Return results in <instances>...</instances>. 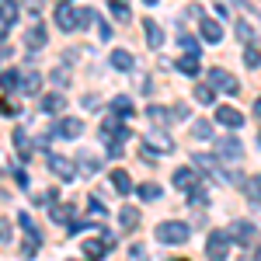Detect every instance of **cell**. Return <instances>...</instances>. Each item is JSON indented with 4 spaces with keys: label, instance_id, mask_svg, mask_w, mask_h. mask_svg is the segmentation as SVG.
I'll list each match as a JSON object with an SVG mask.
<instances>
[{
    "label": "cell",
    "instance_id": "cell-1",
    "mask_svg": "<svg viewBox=\"0 0 261 261\" xmlns=\"http://www.w3.org/2000/svg\"><path fill=\"white\" fill-rule=\"evenodd\" d=\"M192 237V226L188 223H181V220H167L157 226V241L161 244H185Z\"/></svg>",
    "mask_w": 261,
    "mask_h": 261
},
{
    "label": "cell",
    "instance_id": "cell-2",
    "mask_svg": "<svg viewBox=\"0 0 261 261\" xmlns=\"http://www.w3.org/2000/svg\"><path fill=\"white\" fill-rule=\"evenodd\" d=\"M230 254V233L226 230H213L209 241H205V258L209 261H226Z\"/></svg>",
    "mask_w": 261,
    "mask_h": 261
},
{
    "label": "cell",
    "instance_id": "cell-3",
    "mask_svg": "<svg viewBox=\"0 0 261 261\" xmlns=\"http://www.w3.org/2000/svg\"><path fill=\"white\" fill-rule=\"evenodd\" d=\"M18 223H21V230H24V258H35V251L42 247V233H39V226L32 223V216H28V213H21Z\"/></svg>",
    "mask_w": 261,
    "mask_h": 261
},
{
    "label": "cell",
    "instance_id": "cell-4",
    "mask_svg": "<svg viewBox=\"0 0 261 261\" xmlns=\"http://www.w3.org/2000/svg\"><path fill=\"white\" fill-rule=\"evenodd\" d=\"M213 143H216V157L223 164H233V161L244 157V143L237 136H220V140H213Z\"/></svg>",
    "mask_w": 261,
    "mask_h": 261
},
{
    "label": "cell",
    "instance_id": "cell-5",
    "mask_svg": "<svg viewBox=\"0 0 261 261\" xmlns=\"http://www.w3.org/2000/svg\"><path fill=\"white\" fill-rule=\"evenodd\" d=\"M205 81L213 84L216 91H223V94H237V91H241V81H237L233 73H226L223 66H216V70H209V77H205Z\"/></svg>",
    "mask_w": 261,
    "mask_h": 261
},
{
    "label": "cell",
    "instance_id": "cell-6",
    "mask_svg": "<svg viewBox=\"0 0 261 261\" xmlns=\"http://www.w3.org/2000/svg\"><path fill=\"white\" fill-rule=\"evenodd\" d=\"M226 233H230V241L244 244V247H247V244H254V241H258V226H254L251 220H233V226H230Z\"/></svg>",
    "mask_w": 261,
    "mask_h": 261
},
{
    "label": "cell",
    "instance_id": "cell-7",
    "mask_svg": "<svg viewBox=\"0 0 261 261\" xmlns=\"http://www.w3.org/2000/svg\"><path fill=\"white\" fill-rule=\"evenodd\" d=\"M56 28H63V32H81V11L70 7V4H60L56 7Z\"/></svg>",
    "mask_w": 261,
    "mask_h": 261
},
{
    "label": "cell",
    "instance_id": "cell-8",
    "mask_svg": "<svg viewBox=\"0 0 261 261\" xmlns=\"http://www.w3.org/2000/svg\"><path fill=\"white\" fill-rule=\"evenodd\" d=\"M112 247H115V237H112V233H101V241H87L81 251H84V258H87V261H98V258H105Z\"/></svg>",
    "mask_w": 261,
    "mask_h": 261
},
{
    "label": "cell",
    "instance_id": "cell-9",
    "mask_svg": "<svg viewBox=\"0 0 261 261\" xmlns=\"http://www.w3.org/2000/svg\"><path fill=\"white\" fill-rule=\"evenodd\" d=\"M45 164H49V171H53L56 178H63V181H73V178H77L73 161H66V157H60V153H45Z\"/></svg>",
    "mask_w": 261,
    "mask_h": 261
},
{
    "label": "cell",
    "instance_id": "cell-10",
    "mask_svg": "<svg viewBox=\"0 0 261 261\" xmlns=\"http://www.w3.org/2000/svg\"><path fill=\"white\" fill-rule=\"evenodd\" d=\"M84 133V122L81 119H60L56 122V129H53V136H60V140H77Z\"/></svg>",
    "mask_w": 261,
    "mask_h": 261
},
{
    "label": "cell",
    "instance_id": "cell-11",
    "mask_svg": "<svg viewBox=\"0 0 261 261\" xmlns=\"http://www.w3.org/2000/svg\"><path fill=\"white\" fill-rule=\"evenodd\" d=\"M143 150H150V153H171V150H174V143L167 140V136H164V129H161V133H146Z\"/></svg>",
    "mask_w": 261,
    "mask_h": 261
},
{
    "label": "cell",
    "instance_id": "cell-12",
    "mask_svg": "<svg viewBox=\"0 0 261 261\" xmlns=\"http://www.w3.org/2000/svg\"><path fill=\"white\" fill-rule=\"evenodd\" d=\"M216 122L226 125V129H241L244 125V112H237L233 105H223V108H216Z\"/></svg>",
    "mask_w": 261,
    "mask_h": 261
},
{
    "label": "cell",
    "instance_id": "cell-13",
    "mask_svg": "<svg viewBox=\"0 0 261 261\" xmlns=\"http://www.w3.org/2000/svg\"><path fill=\"white\" fill-rule=\"evenodd\" d=\"M199 35L209 42V45H216V42H223V24L213 21V18H199Z\"/></svg>",
    "mask_w": 261,
    "mask_h": 261
},
{
    "label": "cell",
    "instance_id": "cell-14",
    "mask_svg": "<svg viewBox=\"0 0 261 261\" xmlns=\"http://www.w3.org/2000/svg\"><path fill=\"white\" fill-rule=\"evenodd\" d=\"M195 185H199V171H195V167H178V171H174V188L192 192Z\"/></svg>",
    "mask_w": 261,
    "mask_h": 261
},
{
    "label": "cell",
    "instance_id": "cell-15",
    "mask_svg": "<svg viewBox=\"0 0 261 261\" xmlns=\"http://www.w3.org/2000/svg\"><path fill=\"white\" fill-rule=\"evenodd\" d=\"M45 42H49V35H45L42 21H35V24H32V28L24 32V45H28L32 53H35V49H42V45H45Z\"/></svg>",
    "mask_w": 261,
    "mask_h": 261
},
{
    "label": "cell",
    "instance_id": "cell-16",
    "mask_svg": "<svg viewBox=\"0 0 261 261\" xmlns=\"http://www.w3.org/2000/svg\"><path fill=\"white\" fill-rule=\"evenodd\" d=\"M119 226L125 233H133V230L140 226V209H136V205H122L119 209Z\"/></svg>",
    "mask_w": 261,
    "mask_h": 261
},
{
    "label": "cell",
    "instance_id": "cell-17",
    "mask_svg": "<svg viewBox=\"0 0 261 261\" xmlns=\"http://www.w3.org/2000/svg\"><path fill=\"white\" fill-rule=\"evenodd\" d=\"M146 119L153 122V125H157V129H167V125H171V108H164V105H150V108H146Z\"/></svg>",
    "mask_w": 261,
    "mask_h": 261
},
{
    "label": "cell",
    "instance_id": "cell-18",
    "mask_svg": "<svg viewBox=\"0 0 261 261\" xmlns=\"http://www.w3.org/2000/svg\"><path fill=\"white\" fill-rule=\"evenodd\" d=\"M143 28H146V45H150V49H161L164 45V28L161 24H157V21H143Z\"/></svg>",
    "mask_w": 261,
    "mask_h": 261
},
{
    "label": "cell",
    "instance_id": "cell-19",
    "mask_svg": "<svg viewBox=\"0 0 261 261\" xmlns=\"http://www.w3.org/2000/svg\"><path fill=\"white\" fill-rule=\"evenodd\" d=\"M39 87H42V73H35V70L21 73V84H18L21 94H39Z\"/></svg>",
    "mask_w": 261,
    "mask_h": 261
},
{
    "label": "cell",
    "instance_id": "cell-20",
    "mask_svg": "<svg viewBox=\"0 0 261 261\" xmlns=\"http://www.w3.org/2000/svg\"><path fill=\"white\" fill-rule=\"evenodd\" d=\"M14 150H18L21 161H28V157L35 153V146H32V136H28L24 129H18V133H14Z\"/></svg>",
    "mask_w": 261,
    "mask_h": 261
},
{
    "label": "cell",
    "instance_id": "cell-21",
    "mask_svg": "<svg viewBox=\"0 0 261 261\" xmlns=\"http://www.w3.org/2000/svg\"><path fill=\"white\" fill-rule=\"evenodd\" d=\"M63 108H66V98L63 94H45L42 98V112H49V115H60Z\"/></svg>",
    "mask_w": 261,
    "mask_h": 261
},
{
    "label": "cell",
    "instance_id": "cell-22",
    "mask_svg": "<svg viewBox=\"0 0 261 261\" xmlns=\"http://www.w3.org/2000/svg\"><path fill=\"white\" fill-rule=\"evenodd\" d=\"M244 195H247V199L251 202H258L261 199V174H251V178H244Z\"/></svg>",
    "mask_w": 261,
    "mask_h": 261
},
{
    "label": "cell",
    "instance_id": "cell-23",
    "mask_svg": "<svg viewBox=\"0 0 261 261\" xmlns=\"http://www.w3.org/2000/svg\"><path fill=\"white\" fill-rule=\"evenodd\" d=\"M112 66H115V70H122V73H129L136 63H133V56H129L125 49H115V53H112Z\"/></svg>",
    "mask_w": 261,
    "mask_h": 261
},
{
    "label": "cell",
    "instance_id": "cell-24",
    "mask_svg": "<svg viewBox=\"0 0 261 261\" xmlns=\"http://www.w3.org/2000/svg\"><path fill=\"white\" fill-rule=\"evenodd\" d=\"M112 112H115L119 119H129V115H133V98H129V94H119V98L112 101Z\"/></svg>",
    "mask_w": 261,
    "mask_h": 261
},
{
    "label": "cell",
    "instance_id": "cell-25",
    "mask_svg": "<svg viewBox=\"0 0 261 261\" xmlns=\"http://www.w3.org/2000/svg\"><path fill=\"white\" fill-rule=\"evenodd\" d=\"M21 14V7H18V0H0V18L7 21V24H14Z\"/></svg>",
    "mask_w": 261,
    "mask_h": 261
},
{
    "label": "cell",
    "instance_id": "cell-26",
    "mask_svg": "<svg viewBox=\"0 0 261 261\" xmlns=\"http://www.w3.org/2000/svg\"><path fill=\"white\" fill-rule=\"evenodd\" d=\"M178 73L195 77V73H199V56H192V53H188V56H181V60H178Z\"/></svg>",
    "mask_w": 261,
    "mask_h": 261
},
{
    "label": "cell",
    "instance_id": "cell-27",
    "mask_svg": "<svg viewBox=\"0 0 261 261\" xmlns=\"http://www.w3.org/2000/svg\"><path fill=\"white\" fill-rule=\"evenodd\" d=\"M49 213H53V220L60 223V226H66V223L73 220V209H70V205H63V202H56V205H49Z\"/></svg>",
    "mask_w": 261,
    "mask_h": 261
},
{
    "label": "cell",
    "instance_id": "cell-28",
    "mask_svg": "<svg viewBox=\"0 0 261 261\" xmlns=\"http://www.w3.org/2000/svg\"><path fill=\"white\" fill-rule=\"evenodd\" d=\"M112 185H115V192H119V195H129V192H133V181H129L125 171H112Z\"/></svg>",
    "mask_w": 261,
    "mask_h": 261
},
{
    "label": "cell",
    "instance_id": "cell-29",
    "mask_svg": "<svg viewBox=\"0 0 261 261\" xmlns=\"http://www.w3.org/2000/svg\"><path fill=\"white\" fill-rule=\"evenodd\" d=\"M136 195H140L143 202H157V199H161V185L146 181V185H140V188H136Z\"/></svg>",
    "mask_w": 261,
    "mask_h": 261
},
{
    "label": "cell",
    "instance_id": "cell-30",
    "mask_svg": "<svg viewBox=\"0 0 261 261\" xmlns=\"http://www.w3.org/2000/svg\"><path fill=\"white\" fill-rule=\"evenodd\" d=\"M77 164H81V174H98V171H101V161H98V157H91V153H81Z\"/></svg>",
    "mask_w": 261,
    "mask_h": 261
},
{
    "label": "cell",
    "instance_id": "cell-31",
    "mask_svg": "<svg viewBox=\"0 0 261 261\" xmlns=\"http://www.w3.org/2000/svg\"><path fill=\"white\" fill-rule=\"evenodd\" d=\"M108 7H112L115 21H122V24H125V21L133 18V14H129V0H108Z\"/></svg>",
    "mask_w": 261,
    "mask_h": 261
},
{
    "label": "cell",
    "instance_id": "cell-32",
    "mask_svg": "<svg viewBox=\"0 0 261 261\" xmlns=\"http://www.w3.org/2000/svg\"><path fill=\"white\" fill-rule=\"evenodd\" d=\"M192 140H213V125H209L205 119L192 122Z\"/></svg>",
    "mask_w": 261,
    "mask_h": 261
},
{
    "label": "cell",
    "instance_id": "cell-33",
    "mask_svg": "<svg viewBox=\"0 0 261 261\" xmlns=\"http://www.w3.org/2000/svg\"><path fill=\"white\" fill-rule=\"evenodd\" d=\"M18 84H21L18 70H4V73H0V87H4V91H18Z\"/></svg>",
    "mask_w": 261,
    "mask_h": 261
},
{
    "label": "cell",
    "instance_id": "cell-34",
    "mask_svg": "<svg viewBox=\"0 0 261 261\" xmlns=\"http://www.w3.org/2000/svg\"><path fill=\"white\" fill-rule=\"evenodd\" d=\"M195 101L213 105V101H216V87H213V84H199V87H195Z\"/></svg>",
    "mask_w": 261,
    "mask_h": 261
},
{
    "label": "cell",
    "instance_id": "cell-35",
    "mask_svg": "<svg viewBox=\"0 0 261 261\" xmlns=\"http://www.w3.org/2000/svg\"><path fill=\"white\" fill-rule=\"evenodd\" d=\"M188 202H192V205H205V202H209V188H205V185H195V188L188 192Z\"/></svg>",
    "mask_w": 261,
    "mask_h": 261
},
{
    "label": "cell",
    "instance_id": "cell-36",
    "mask_svg": "<svg viewBox=\"0 0 261 261\" xmlns=\"http://www.w3.org/2000/svg\"><path fill=\"white\" fill-rule=\"evenodd\" d=\"M178 45L185 49V53H192V56H199V42L192 39L188 32H178Z\"/></svg>",
    "mask_w": 261,
    "mask_h": 261
},
{
    "label": "cell",
    "instance_id": "cell-37",
    "mask_svg": "<svg viewBox=\"0 0 261 261\" xmlns=\"http://www.w3.org/2000/svg\"><path fill=\"white\" fill-rule=\"evenodd\" d=\"M94 28H98V39H101V42H108L112 35H115V28H112L105 18H98V14H94Z\"/></svg>",
    "mask_w": 261,
    "mask_h": 261
},
{
    "label": "cell",
    "instance_id": "cell-38",
    "mask_svg": "<svg viewBox=\"0 0 261 261\" xmlns=\"http://www.w3.org/2000/svg\"><path fill=\"white\" fill-rule=\"evenodd\" d=\"M244 63H247V70H258V66H261V53L254 49V45L244 49Z\"/></svg>",
    "mask_w": 261,
    "mask_h": 261
},
{
    "label": "cell",
    "instance_id": "cell-39",
    "mask_svg": "<svg viewBox=\"0 0 261 261\" xmlns=\"http://www.w3.org/2000/svg\"><path fill=\"white\" fill-rule=\"evenodd\" d=\"M237 39H241L244 45H251V42H254V28H251L247 21H237Z\"/></svg>",
    "mask_w": 261,
    "mask_h": 261
},
{
    "label": "cell",
    "instance_id": "cell-40",
    "mask_svg": "<svg viewBox=\"0 0 261 261\" xmlns=\"http://www.w3.org/2000/svg\"><path fill=\"white\" fill-rule=\"evenodd\" d=\"M35 205H56L60 202V192H42V195H32Z\"/></svg>",
    "mask_w": 261,
    "mask_h": 261
},
{
    "label": "cell",
    "instance_id": "cell-41",
    "mask_svg": "<svg viewBox=\"0 0 261 261\" xmlns=\"http://www.w3.org/2000/svg\"><path fill=\"white\" fill-rule=\"evenodd\" d=\"M0 112H4L7 119H18V115H21V108H18V105H14L11 98H4V101H0Z\"/></svg>",
    "mask_w": 261,
    "mask_h": 261
},
{
    "label": "cell",
    "instance_id": "cell-42",
    "mask_svg": "<svg viewBox=\"0 0 261 261\" xmlns=\"http://www.w3.org/2000/svg\"><path fill=\"white\" fill-rule=\"evenodd\" d=\"M129 258H133V261H150V254H146L143 244H133V247H129Z\"/></svg>",
    "mask_w": 261,
    "mask_h": 261
},
{
    "label": "cell",
    "instance_id": "cell-43",
    "mask_svg": "<svg viewBox=\"0 0 261 261\" xmlns=\"http://www.w3.org/2000/svg\"><path fill=\"white\" fill-rule=\"evenodd\" d=\"M171 119H174V122H185V119H188V105H178V108H171Z\"/></svg>",
    "mask_w": 261,
    "mask_h": 261
},
{
    "label": "cell",
    "instance_id": "cell-44",
    "mask_svg": "<svg viewBox=\"0 0 261 261\" xmlns=\"http://www.w3.org/2000/svg\"><path fill=\"white\" fill-rule=\"evenodd\" d=\"M87 205H91V216H105V202L91 199V202H87Z\"/></svg>",
    "mask_w": 261,
    "mask_h": 261
},
{
    "label": "cell",
    "instance_id": "cell-45",
    "mask_svg": "<svg viewBox=\"0 0 261 261\" xmlns=\"http://www.w3.org/2000/svg\"><path fill=\"white\" fill-rule=\"evenodd\" d=\"M42 4H45V0H24V7H28L32 14H42Z\"/></svg>",
    "mask_w": 261,
    "mask_h": 261
},
{
    "label": "cell",
    "instance_id": "cell-46",
    "mask_svg": "<svg viewBox=\"0 0 261 261\" xmlns=\"http://www.w3.org/2000/svg\"><path fill=\"white\" fill-rule=\"evenodd\" d=\"M7 28H11V24H7V21H4V18H0V42H4V39H7Z\"/></svg>",
    "mask_w": 261,
    "mask_h": 261
},
{
    "label": "cell",
    "instance_id": "cell-47",
    "mask_svg": "<svg viewBox=\"0 0 261 261\" xmlns=\"http://www.w3.org/2000/svg\"><path fill=\"white\" fill-rule=\"evenodd\" d=\"M254 115H258V119H261V98L254 101Z\"/></svg>",
    "mask_w": 261,
    "mask_h": 261
},
{
    "label": "cell",
    "instance_id": "cell-48",
    "mask_svg": "<svg viewBox=\"0 0 261 261\" xmlns=\"http://www.w3.org/2000/svg\"><path fill=\"white\" fill-rule=\"evenodd\" d=\"M143 4H146V7H153V4H161V0H143Z\"/></svg>",
    "mask_w": 261,
    "mask_h": 261
},
{
    "label": "cell",
    "instance_id": "cell-49",
    "mask_svg": "<svg viewBox=\"0 0 261 261\" xmlns=\"http://www.w3.org/2000/svg\"><path fill=\"white\" fill-rule=\"evenodd\" d=\"M254 261H261V251H258V254H254Z\"/></svg>",
    "mask_w": 261,
    "mask_h": 261
}]
</instances>
